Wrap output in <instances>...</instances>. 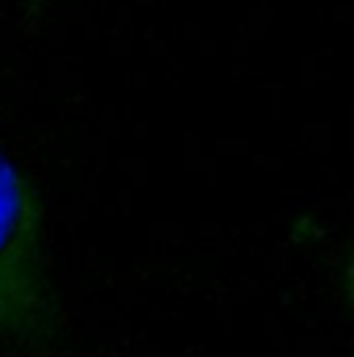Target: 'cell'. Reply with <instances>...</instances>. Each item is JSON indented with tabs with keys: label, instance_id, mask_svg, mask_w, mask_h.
I'll use <instances>...</instances> for the list:
<instances>
[{
	"label": "cell",
	"instance_id": "cell-1",
	"mask_svg": "<svg viewBox=\"0 0 354 357\" xmlns=\"http://www.w3.org/2000/svg\"><path fill=\"white\" fill-rule=\"evenodd\" d=\"M61 310L45 255L39 191L0 153V349L50 355Z\"/></svg>",
	"mask_w": 354,
	"mask_h": 357
},
{
	"label": "cell",
	"instance_id": "cell-2",
	"mask_svg": "<svg viewBox=\"0 0 354 357\" xmlns=\"http://www.w3.org/2000/svg\"><path fill=\"white\" fill-rule=\"evenodd\" d=\"M349 294H352V302H354V261H352V268H349Z\"/></svg>",
	"mask_w": 354,
	"mask_h": 357
}]
</instances>
